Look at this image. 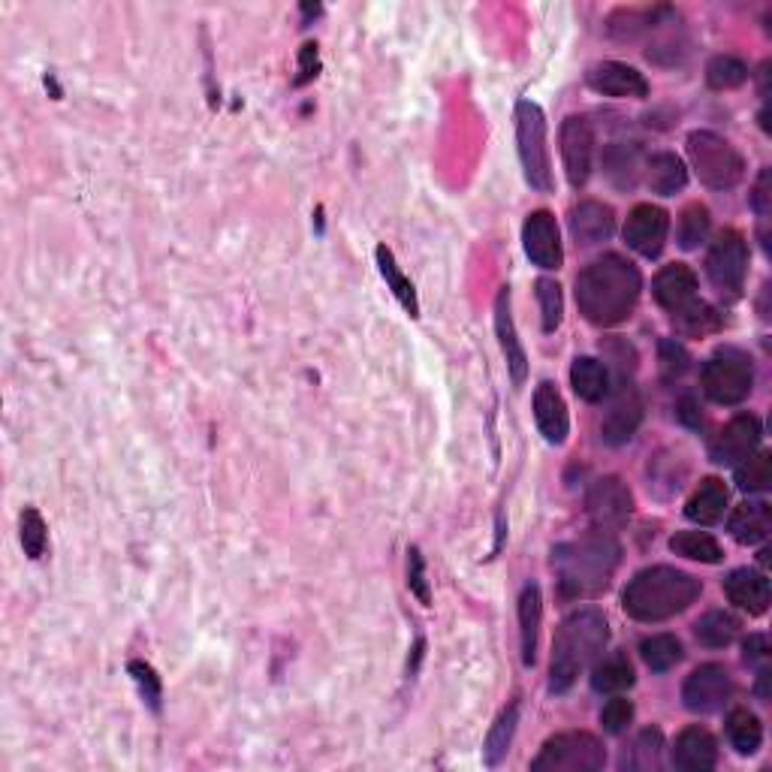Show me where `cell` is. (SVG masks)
Returning <instances> with one entry per match:
<instances>
[{
  "label": "cell",
  "mask_w": 772,
  "mask_h": 772,
  "mask_svg": "<svg viewBox=\"0 0 772 772\" xmlns=\"http://www.w3.org/2000/svg\"><path fill=\"white\" fill-rule=\"evenodd\" d=\"M643 278L631 260L603 254L579 272L577 305L579 314L595 326H619L633 314L640 302Z\"/></svg>",
  "instance_id": "1"
},
{
  "label": "cell",
  "mask_w": 772,
  "mask_h": 772,
  "mask_svg": "<svg viewBox=\"0 0 772 772\" xmlns=\"http://www.w3.org/2000/svg\"><path fill=\"white\" fill-rule=\"evenodd\" d=\"M622 561V547L610 531H591L573 544H561L552 552L558 589L565 598H595L610 586L612 573Z\"/></svg>",
  "instance_id": "2"
},
{
  "label": "cell",
  "mask_w": 772,
  "mask_h": 772,
  "mask_svg": "<svg viewBox=\"0 0 772 772\" xmlns=\"http://www.w3.org/2000/svg\"><path fill=\"white\" fill-rule=\"evenodd\" d=\"M610 640V624L601 610H577L561 622L552 640L549 691L565 694L582 670H589Z\"/></svg>",
  "instance_id": "3"
},
{
  "label": "cell",
  "mask_w": 772,
  "mask_h": 772,
  "mask_svg": "<svg viewBox=\"0 0 772 772\" xmlns=\"http://www.w3.org/2000/svg\"><path fill=\"white\" fill-rule=\"evenodd\" d=\"M700 591H703V586L698 577L658 565V568L640 570L628 582L622 607L637 622H664V619L685 612L691 603L698 601Z\"/></svg>",
  "instance_id": "4"
},
{
  "label": "cell",
  "mask_w": 772,
  "mask_h": 772,
  "mask_svg": "<svg viewBox=\"0 0 772 772\" xmlns=\"http://www.w3.org/2000/svg\"><path fill=\"white\" fill-rule=\"evenodd\" d=\"M688 158L700 182L712 191H730L745 175V161L740 151L712 130H694L688 136Z\"/></svg>",
  "instance_id": "5"
},
{
  "label": "cell",
  "mask_w": 772,
  "mask_h": 772,
  "mask_svg": "<svg viewBox=\"0 0 772 772\" xmlns=\"http://www.w3.org/2000/svg\"><path fill=\"white\" fill-rule=\"evenodd\" d=\"M516 142H519V161H522V170H526V182L540 193L552 191L547 115L531 100L516 103Z\"/></svg>",
  "instance_id": "6"
},
{
  "label": "cell",
  "mask_w": 772,
  "mask_h": 772,
  "mask_svg": "<svg viewBox=\"0 0 772 772\" xmlns=\"http://www.w3.org/2000/svg\"><path fill=\"white\" fill-rule=\"evenodd\" d=\"M607 763L601 740L586 730H568L544 742L531 772H598Z\"/></svg>",
  "instance_id": "7"
},
{
  "label": "cell",
  "mask_w": 772,
  "mask_h": 772,
  "mask_svg": "<svg viewBox=\"0 0 772 772\" xmlns=\"http://www.w3.org/2000/svg\"><path fill=\"white\" fill-rule=\"evenodd\" d=\"M700 380H703V393L715 405H740L751 396L754 368H751V359L742 351L721 347L707 359Z\"/></svg>",
  "instance_id": "8"
},
{
  "label": "cell",
  "mask_w": 772,
  "mask_h": 772,
  "mask_svg": "<svg viewBox=\"0 0 772 772\" xmlns=\"http://www.w3.org/2000/svg\"><path fill=\"white\" fill-rule=\"evenodd\" d=\"M707 275L715 284V290L728 296H740L745 275H749V245L737 230H724L707 257Z\"/></svg>",
  "instance_id": "9"
},
{
  "label": "cell",
  "mask_w": 772,
  "mask_h": 772,
  "mask_svg": "<svg viewBox=\"0 0 772 772\" xmlns=\"http://www.w3.org/2000/svg\"><path fill=\"white\" fill-rule=\"evenodd\" d=\"M607 398H610V405L601 417V438L610 447H622L637 435L640 423H643V398L637 393V386L624 377L616 384V389L610 386Z\"/></svg>",
  "instance_id": "10"
},
{
  "label": "cell",
  "mask_w": 772,
  "mask_h": 772,
  "mask_svg": "<svg viewBox=\"0 0 772 772\" xmlns=\"http://www.w3.org/2000/svg\"><path fill=\"white\" fill-rule=\"evenodd\" d=\"M586 514L598 531H619L633 514V495L619 477H601L586 495Z\"/></svg>",
  "instance_id": "11"
},
{
  "label": "cell",
  "mask_w": 772,
  "mask_h": 772,
  "mask_svg": "<svg viewBox=\"0 0 772 772\" xmlns=\"http://www.w3.org/2000/svg\"><path fill=\"white\" fill-rule=\"evenodd\" d=\"M667 233H670V215L664 209L649 203L637 205L628 215V224H624V242L646 260H654L664 251Z\"/></svg>",
  "instance_id": "12"
},
{
  "label": "cell",
  "mask_w": 772,
  "mask_h": 772,
  "mask_svg": "<svg viewBox=\"0 0 772 772\" xmlns=\"http://www.w3.org/2000/svg\"><path fill=\"white\" fill-rule=\"evenodd\" d=\"M591 158H595V133L591 124L579 115H570L561 124V161L568 172L570 187H582L591 175Z\"/></svg>",
  "instance_id": "13"
},
{
  "label": "cell",
  "mask_w": 772,
  "mask_h": 772,
  "mask_svg": "<svg viewBox=\"0 0 772 772\" xmlns=\"http://www.w3.org/2000/svg\"><path fill=\"white\" fill-rule=\"evenodd\" d=\"M730 698V676L721 664H703L682 685V703L691 712H719Z\"/></svg>",
  "instance_id": "14"
},
{
  "label": "cell",
  "mask_w": 772,
  "mask_h": 772,
  "mask_svg": "<svg viewBox=\"0 0 772 772\" xmlns=\"http://www.w3.org/2000/svg\"><path fill=\"white\" fill-rule=\"evenodd\" d=\"M761 435V419L754 417V414L733 417L728 426L719 431V438L712 440V461H715V465H740L745 456H751V453L758 450Z\"/></svg>",
  "instance_id": "15"
},
{
  "label": "cell",
  "mask_w": 772,
  "mask_h": 772,
  "mask_svg": "<svg viewBox=\"0 0 772 772\" xmlns=\"http://www.w3.org/2000/svg\"><path fill=\"white\" fill-rule=\"evenodd\" d=\"M522 245H526L528 260L540 268H558L565 263V251H561V236H558L556 217L549 212H531L522 226Z\"/></svg>",
  "instance_id": "16"
},
{
  "label": "cell",
  "mask_w": 772,
  "mask_h": 772,
  "mask_svg": "<svg viewBox=\"0 0 772 772\" xmlns=\"http://www.w3.org/2000/svg\"><path fill=\"white\" fill-rule=\"evenodd\" d=\"M654 302L667 312H685L691 302H698V275L685 263H670L654 275Z\"/></svg>",
  "instance_id": "17"
},
{
  "label": "cell",
  "mask_w": 772,
  "mask_h": 772,
  "mask_svg": "<svg viewBox=\"0 0 772 772\" xmlns=\"http://www.w3.org/2000/svg\"><path fill=\"white\" fill-rule=\"evenodd\" d=\"M495 333H498V344L505 351L510 380L516 386H522L528 377V356L522 342H519V335H516L514 314H510V287H501L498 299H495Z\"/></svg>",
  "instance_id": "18"
},
{
  "label": "cell",
  "mask_w": 772,
  "mask_h": 772,
  "mask_svg": "<svg viewBox=\"0 0 772 772\" xmlns=\"http://www.w3.org/2000/svg\"><path fill=\"white\" fill-rule=\"evenodd\" d=\"M676 770L709 772L719 766V749L712 733L703 728H685L673 742Z\"/></svg>",
  "instance_id": "19"
},
{
  "label": "cell",
  "mask_w": 772,
  "mask_h": 772,
  "mask_svg": "<svg viewBox=\"0 0 772 772\" xmlns=\"http://www.w3.org/2000/svg\"><path fill=\"white\" fill-rule=\"evenodd\" d=\"M535 419L540 435L549 440V444H565L570 431V417H568V405L565 398L558 393L556 384H544L537 386L535 393Z\"/></svg>",
  "instance_id": "20"
},
{
  "label": "cell",
  "mask_w": 772,
  "mask_h": 772,
  "mask_svg": "<svg viewBox=\"0 0 772 772\" xmlns=\"http://www.w3.org/2000/svg\"><path fill=\"white\" fill-rule=\"evenodd\" d=\"M724 595H728V601L733 607H740L749 616H763V612L770 610V582L758 570H733L724 579Z\"/></svg>",
  "instance_id": "21"
},
{
  "label": "cell",
  "mask_w": 772,
  "mask_h": 772,
  "mask_svg": "<svg viewBox=\"0 0 772 772\" xmlns=\"http://www.w3.org/2000/svg\"><path fill=\"white\" fill-rule=\"evenodd\" d=\"M589 85L603 96H646L649 82L640 70L619 61H603L589 73Z\"/></svg>",
  "instance_id": "22"
},
{
  "label": "cell",
  "mask_w": 772,
  "mask_h": 772,
  "mask_svg": "<svg viewBox=\"0 0 772 772\" xmlns=\"http://www.w3.org/2000/svg\"><path fill=\"white\" fill-rule=\"evenodd\" d=\"M570 233L579 247H595L616 233V215L603 203H579L570 212Z\"/></svg>",
  "instance_id": "23"
},
{
  "label": "cell",
  "mask_w": 772,
  "mask_h": 772,
  "mask_svg": "<svg viewBox=\"0 0 772 772\" xmlns=\"http://www.w3.org/2000/svg\"><path fill=\"white\" fill-rule=\"evenodd\" d=\"M770 526H772V514L766 501H745V505H740L733 514H730V522H728L730 537H733L737 544H742V547H754V544L766 540Z\"/></svg>",
  "instance_id": "24"
},
{
  "label": "cell",
  "mask_w": 772,
  "mask_h": 772,
  "mask_svg": "<svg viewBox=\"0 0 772 772\" xmlns=\"http://www.w3.org/2000/svg\"><path fill=\"white\" fill-rule=\"evenodd\" d=\"M728 507V486L719 477H707L700 482L698 492L688 498L685 516L698 526H715Z\"/></svg>",
  "instance_id": "25"
},
{
  "label": "cell",
  "mask_w": 772,
  "mask_h": 772,
  "mask_svg": "<svg viewBox=\"0 0 772 772\" xmlns=\"http://www.w3.org/2000/svg\"><path fill=\"white\" fill-rule=\"evenodd\" d=\"M540 619H544V598L540 586L528 582L519 598V637H522V664L531 667L537 661V637H540Z\"/></svg>",
  "instance_id": "26"
},
{
  "label": "cell",
  "mask_w": 772,
  "mask_h": 772,
  "mask_svg": "<svg viewBox=\"0 0 772 772\" xmlns=\"http://www.w3.org/2000/svg\"><path fill=\"white\" fill-rule=\"evenodd\" d=\"M570 386L582 402H603L610 393V372L595 356H577L570 365Z\"/></svg>",
  "instance_id": "27"
},
{
  "label": "cell",
  "mask_w": 772,
  "mask_h": 772,
  "mask_svg": "<svg viewBox=\"0 0 772 772\" xmlns=\"http://www.w3.org/2000/svg\"><path fill=\"white\" fill-rule=\"evenodd\" d=\"M646 182L654 193L661 196H673L676 191H682L688 182L685 163L679 161L670 151H661V154H652V161L646 163Z\"/></svg>",
  "instance_id": "28"
},
{
  "label": "cell",
  "mask_w": 772,
  "mask_h": 772,
  "mask_svg": "<svg viewBox=\"0 0 772 772\" xmlns=\"http://www.w3.org/2000/svg\"><path fill=\"white\" fill-rule=\"evenodd\" d=\"M516 724H519V703H510V707L495 719V724L486 733V742H482V758L489 766H498L505 761L507 751H510V742H514Z\"/></svg>",
  "instance_id": "29"
},
{
  "label": "cell",
  "mask_w": 772,
  "mask_h": 772,
  "mask_svg": "<svg viewBox=\"0 0 772 772\" xmlns=\"http://www.w3.org/2000/svg\"><path fill=\"white\" fill-rule=\"evenodd\" d=\"M377 266H380V275H384L386 287L396 293V299L405 305V312L410 314V317H419V302H417V290H414V284H410V278H405V272L398 268L396 257H393V251L386 245L377 247Z\"/></svg>",
  "instance_id": "30"
},
{
  "label": "cell",
  "mask_w": 772,
  "mask_h": 772,
  "mask_svg": "<svg viewBox=\"0 0 772 772\" xmlns=\"http://www.w3.org/2000/svg\"><path fill=\"white\" fill-rule=\"evenodd\" d=\"M633 685V667L624 654H612L591 670V688L598 694H622Z\"/></svg>",
  "instance_id": "31"
},
{
  "label": "cell",
  "mask_w": 772,
  "mask_h": 772,
  "mask_svg": "<svg viewBox=\"0 0 772 772\" xmlns=\"http://www.w3.org/2000/svg\"><path fill=\"white\" fill-rule=\"evenodd\" d=\"M728 740L740 754H754L763 742L761 719L749 709H733L728 715Z\"/></svg>",
  "instance_id": "32"
},
{
  "label": "cell",
  "mask_w": 772,
  "mask_h": 772,
  "mask_svg": "<svg viewBox=\"0 0 772 772\" xmlns=\"http://www.w3.org/2000/svg\"><path fill=\"white\" fill-rule=\"evenodd\" d=\"M670 549L676 556L691 558V561H703V565H719L724 552H721L719 540L709 537L707 531H679L670 540Z\"/></svg>",
  "instance_id": "33"
},
{
  "label": "cell",
  "mask_w": 772,
  "mask_h": 772,
  "mask_svg": "<svg viewBox=\"0 0 772 772\" xmlns=\"http://www.w3.org/2000/svg\"><path fill=\"white\" fill-rule=\"evenodd\" d=\"M640 654H643L646 667L652 673H667L682 661V643L676 640L673 633H654V637H646L640 643Z\"/></svg>",
  "instance_id": "34"
},
{
  "label": "cell",
  "mask_w": 772,
  "mask_h": 772,
  "mask_svg": "<svg viewBox=\"0 0 772 772\" xmlns=\"http://www.w3.org/2000/svg\"><path fill=\"white\" fill-rule=\"evenodd\" d=\"M737 631H740V622L724 610L707 612V616L694 624V637H698L700 646H707V649H724V646L733 643Z\"/></svg>",
  "instance_id": "35"
},
{
  "label": "cell",
  "mask_w": 772,
  "mask_h": 772,
  "mask_svg": "<svg viewBox=\"0 0 772 772\" xmlns=\"http://www.w3.org/2000/svg\"><path fill=\"white\" fill-rule=\"evenodd\" d=\"M707 82L709 88H715V91L740 88L749 82V67L742 64L740 58H733V54H719V58L709 61Z\"/></svg>",
  "instance_id": "36"
},
{
  "label": "cell",
  "mask_w": 772,
  "mask_h": 772,
  "mask_svg": "<svg viewBox=\"0 0 772 772\" xmlns=\"http://www.w3.org/2000/svg\"><path fill=\"white\" fill-rule=\"evenodd\" d=\"M737 482L742 492H763L770 489V453L754 450L737 465Z\"/></svg>",
  "instance_id": "37"
},
{
  "label": "cell",
  "mask_w": 772,
  "mask_h": 772,
  "mask_svg": "<svg viewBox=\"0 0 772 772\" xmlns=\"http://www.w3.org/2000/svg\"><path fill=\"white\" fill-rule=\"evenodd\" d=\"M709 212L707 205H688L685 212H682V217H679V230H676V236H679V245L685 247V251H694V247L700 245V242H707L709 236Z\"/></svg>",
  "instance_id": "38"
},
{
  "label": "cell",
  "mask_w": 772,
  "mask_h": 772,
  "mask_svg": "<svg viewBox=\"0 0 772 772\" xmlns=\"http://www.w3.org/2000/svg\"><path fill=\"white\" fill-rule=\"evenodd\" d=\"M19 535H22V547L28 558H43L45 544H49V531H45L43 516L37 507H24L22 519H19Z\"/></svg>",
  "instance_id": "39"
},
{
  "label": "cell",
  "mask_w": 772,
  "mask_h": 772,
  "mask_svg": "<svg viewBox=\"0 0 772 772\" xmlns=\"http://www.w3.org/2000/svg\"><path fill=\"white\" fill-rule=\"evenodd\" d=\"M537 302H540V317H544V329L556 333L561 326V314H565V299H561V287L558 281L540 278L537 281Z\"/></svg>",
  "instance_id": "40"
},
{
  "label": "cell",
  "mask_w": 772,
  "mask_h": 772,
  "mask_svg": "<svg viewBox=\"0 0 772 772\" xmlns=\"http://www.w3.org/2000/svg\"><path fill=\"white\" fill-rule=\"evenodd\" d=\"M637 161H640V151L633 149V145H612V149L607 151V158H603L612 182L619 179V172L624 175L622 187H631V184L637 182Z\"/></svg>",
  "instance_id": "41"
},
{
  "label": "cell",
  "mask_w": 772,
  "mask_h": 772,
  "mask_svg": "<svg viewBox=\"0 0 772 772\" xmlns=\"http://www.w3.org/2000/svg\"><path fill=\"white\" fill-rule=\"evenodd\" d=\"M676 321H679V329L688 335H707L712 329H719V314L703 302H691L685 312L676 314Z\"/></svg>",
  "instance_id": "42"
},
{
  "label": "cell",
  "mask_w": 772,
  "mask_h": 772,
  "mask_svg": "<svg viewBox=\"0 0 772 772\" xmlns=\"http://www.w3.org/2000/svg\"><path fill=\"white\" fill-rule=\"evenodd\" d=\"M661 749H664V740L658 730H643L637 737V745H633V758L628 766L633 770H654L658 766V758H661Z\"/></svg>",
  "instance_id": "43"
},
{
  "label": "cell",
  "mask_w": 772,
  "mask_h": 772,
  "mask_svg": "<svg viewBox=\"0 0 772 772\" xmlns=\"http://www.w3.org/2000/svg\"><path fill=\"white\" fill-rule=\"evenodd\" d=\"M130 676H133V682L140 688L142 700H145L151 709H161L163 688L158 673H154V667H149L145 661H130Z\"/></svg>",
  "instance_id": "44"
},
{
  "label": "cell",
  "mask_w": 772,
  "mask_h": 772,
  "mask_svg": "<svg viewBox=\"0 0 772 772\" xmlns=\"http://www.w3.org/2000/svg\"><path fill=\"white\" fill-rule=\"evenodd\" d=\"M633 719V703L624 698L607 700V707L601 709V724L607 733H624Z\"/></svg>",
  "instance_id": "45"
},
{
  "label": "cell",
  "mask_w": 772,
  "mask_h": 772,
  "mask_svg": "<svg viewBox=\"0 0 772 772\" xmlns=\"http://www.w3.org/2000/svg\"><path fill=\"white\" fill-rule=\"evenodd\" d=\"M408 589L419 598V603H431L429 595V579H426V565H423V556H419L417 547L408 549Z\"/></svg>",
  "instance_id": "46"
},
{
  "label": "cell",
  "mask_w": 772,
  "mask_h": 772,
  "mask_svg": "<svg viewBox=\"0 0 772 772\" xmlns=\"http://www.w3.org/2000/svg\"><path fill=\"white\" fill-rule=\"evenodd\" d=\"M658 359H661V375H664L667 380L685 375L688 351L679 342H661V356H658Z\"/></svg>",
  "instance_id": "47"
},
{
  "label": "cell",
  "mask_w": 772,
  "mask_h": 772,
  "mask_svg": "<svg viewBox=\"0 0 772 772\" xmlns=\"http://www.w3.org/2000/svg\"><path fill=\"white\" fill-rule=\"evenodd\" d=\"M751 205L761 217L770 215V172L763 170L761 179H758V187H754V196H751Z\"/></svg>",
  "instance_id": "48"
},
{
  "label": "cell",
  "mask_w": 772,
  "mask_h": 772,
  "mask_svg": "<svg viewBox=\"0 0 772 772\" xmlns=\"http://www.w3.org/2000/svg\"><path fill=\"white\" fill-rule=\"evenodd\" d=\"M766 658H770V643H766V637H761V633L749 637V640H745V661H766Z\"/></svg>",
  "instance_id": "49"
}]
</instances>
